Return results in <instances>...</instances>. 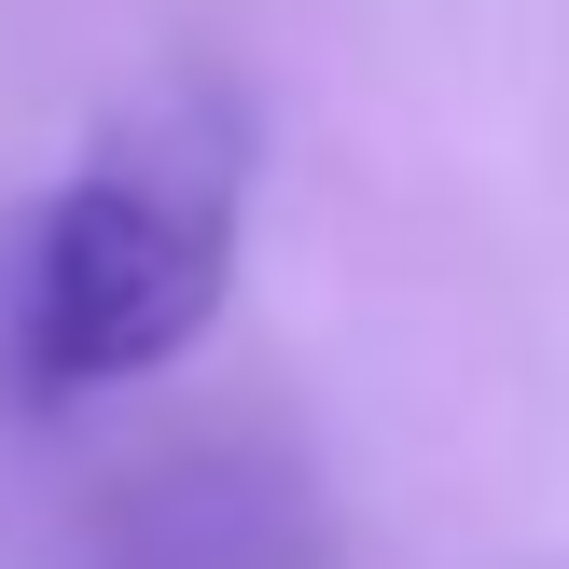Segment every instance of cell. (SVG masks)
<instances>
[{"label": "cell", "instance_id": "cell-1", "mask_svg": "<svg viewBox=\"0 0 569 569\" xmlns=\"http://www.w3.org/2000/svg\"><path fill=\"white\" fill-rule=\"evenodd\" d=\"M237 278V139L222 126H153L70 167L14 278V376L28 389H111L153 376L209 333Z\"/></svg>", "mask_w": 569, "mask_h": 569}]
</instances>
